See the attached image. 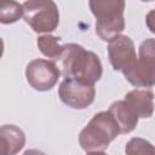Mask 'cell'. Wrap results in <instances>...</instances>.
I'll list each match as a JSON object with an SVG mask.
<instances>
[{
  "instance_id": "10",
  "label": "cell",
  "mask_w": 155,
  "mask_h": 155,
  "mask_svg": "<svg viewBox=\"0 0 155 155\" xmlns=\"http://www.w3.org/2000/svg\"><path fill=\"white\" fill-rule=\"evenodd\" d=\"M1 155H16L25 144L24 132L16 125H4L0 128Z\"/></svg>"
},
{
  "instance_id": "13",
  "label": "cell",
  "mask_w": 155,
  "mask_h": 155,
  "mask_svg": "<svg viewBox=\"0 0 155 155\" xmlns=\"http://www.w3.org/2000/svg\"><path fill=\"white\" fill-rule=\"evenodd\" d=\"M23 16V4L16 1H4L0 7V22L10 24L17 22Z\"/></svg>"
},
{
  "instance_id": "11",
  "label": "cell",
  "mask_w": 155,
  "mask_h": 155,
  "mask_svg": "<svg viewBox=\"0 0 155 155\" xmlns=\"http://www.w3.org/2000/svg\"><path fill=\"white\" fill-rule=\"evenodd\" d=\"M109 111L115 117L120 127V133H130L137 127L139 117L125 101H116L111 103Z\"/></svg>"
},
{
  "instance_id": "7",
  "label": "cell",
  "mask_w": 155,
  "mask_h": 155,
  "mask_svg": "<svg viewBox=\"0 0 155 155\" xmlns=\"http://www.w3.org/2000/svg\"><path fill=\"white\" fill-rule=\"evenodd\" d=\"M58 96L65 105L73 109H85L93 103L96 88L93 85L75 79H64L59 85Z\"/></svg>"
},
{
  "instance_id": "5",
  "label": "cell",
  "mask_w": 155,
  "mask_h": 155,
  "mask_svg": "<svg viewBox=\"0 0 155 155\" xmlns=\"http://www.w3.org/2000/svg\"><path fill=\"white\" fill-rule=\"evenodd\" d=\"M136 87L155 86V39H145L139 45V58L134 65L122 73Z\"/></svg>"
},
{
  "instance_id": "1",
  "label": "cell",
  "mask_w": 155,
  "mask_h": 155,
  "mask_svg": "<svg viewBox=\"0 0 155 155\" xmlns=\"http://www.w3.org/2000/svg\"><path fill=\"white\" fill-rule=\"evenodd\" d=\"M58 68L65 79H75L90 85H94L103 74L99 57L85 50L81 45L70 42L63 45V51L58 59Z\"/></svg>"
},
{
  "instance_id": "4",
  "label": "cell",
  "mask_w": 155,
  "mask_h": 155,
  "mask_svg": "<svg viewBox=\"0 0 155 155\" xmlns=\"http://www.w3.org/2000/svg\"><path fill=\"white\" fill-rule=\"evenodd\" d=\"M23 18L36 33H51L59 24V11L52 0L23 2Z\"/></svg>"
},
{
  "instance_id": "3",
  "label": "cell",
  "mask_w": 155,
  "mask_h": 155,
  "mask_svg": "<svg viewBox=\"0 0 155 155\" xmlns=\"http://www.w3.org/2000/svg\"><path fill=\"white\" fill-rule=\"evenodd\" d=\"M90 10L96 17V33L104 40L110 41L125 29V1L124 0H92Z\"/></svg>"
},
{
  "instance_id": "8",
  "label": "cell",
  "mask_w": 155,
  "mask_h": 155,
  "mask_svg": "<svg viewBox=\"0 0 155 155\" xmlns=\"http://www.w3.org/2000/svg\"><path fill=\"white\" fill-rule=\"evenodd\" d=\"M108 57L114 70L126 71L137 61L134 44L127 35H117L108 44Z\"/></svg>"
},
{
  "instance_id": "9",
  "label": "cell",
  "mask_w": 155,
  "mask_h": 155,
  "mask_svg": "<svg viewBox=\"0 0 155 155\" xmlns=\"http://www.w3.org/2000/svg\"><path fill=\"white\" fill-rule=\"evenodd\" d=\"M124 101L133 109L138 117L148 119L154 113V92L151 90H132L126 93Z\"/></svg>"
},
{
  "instance_id": "6",
  "label": "cell",
  "mask_w": 155,
  "mask_h": 155,
  "mask_svg": "<svg viewBox=\"0 0 155 155\" xmlns=\"http://www.w3.org/2000/svg\"><path fill=\"white\" fill-rule=\"evenodd\" d=\"M61 70L58 65L48 59H33L25 68V78L28 84L36 91H50L58 82Z\"/></svg>"
},
{
  "instance_id": "14",
  "label": "cell",
  "mask_w": 155,
  "mask_h": 155,
  "mask_svg": "<svg viewBox=\"0 0 155 155\" xmlns=\"http://www.w3.org/2000/svg\"><path fill=\"white\" fill-rule=\"evenodd\" d=\"M125 153L126 155H155V147L144 138L134 137L127 142Z\"/></svg>"
},
{
  "instance_id": "12",
  "label": "cell",
  "mask_w": 155,
  "mask_h": 155,
  "mask_svg": "<svg viewBox=\"0 0 155 155\" xmlns=\"http://www.w3.org/2000/svg\"><path fill=\"white\" fill-rule=\"evenodd\" d=\"M61 39L53 35H41L38 38L36 44L40 50V52L48 57V58H53V59H58V57L61 56L62 51H63V45H61Z\"/></svg>"
},
{
  "instance_id": "2",
  "label": "cell",
  "mask_w": 155,
  "mask_h": 155,
  "mask_svg": "<svg viewBox=\"0 0 155 155\" xmlns=\"http://www.w3.org/2000/svg\"><path fill=\"white\" fill-rule=\"evenodd\" d=\"M119 134L120 127L113 114L109 110L99 111L81 130L79 144L87 153L104 151Z\"/></svg>"
},
{
  "instance_id": "17",
  "label": "cell",
  "mask_w": 155,
  "mask_h": 155,
  "mask_svg": "<svg viewBox=\"0 0 155 155\" xmlns=\"http://www.w3.org/2000/svg\"><path fill=\"white\" fill-rule=\"evenodd\" d=\"M87 155H107L104 151H91V153H87Z\"/></svg>"
},
{
  "instance_id": "16",
  "label": "cell",
  "mask_w": 155,
  "mask_h": 155,
  "mask_svg": "<svg viewBox=\"0 0 155 155\" xmlns=\"http://www.w3.org/2000/svg\"><path fill=\"white\" fill-rule=\"evenodd\" d=\"M23 155H46V154L41 150H38V149H28L24 151Z\"/></svg>"
},
{
  "instance_id": "15",
  "label": "cell",
  "mask_w": 155,
  "mask_h": 155,
  "mask_svg": "<svg viewBox=\"0 0 155 155\" xmlns=\"http://www.w3.org/2000/svg\"><path fill=\"white\" fill-rule=\"evenodd\" d=\"M145 23H147V27L148 29L155 34V8L150 10L148 13H147V17H145Z\"/></svg>"
}]
</instances>
